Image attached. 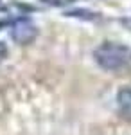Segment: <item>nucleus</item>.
Listing matches in <instances>:
<instances>
[{"label": "nucleus", "mask_w": 131, "mask_h": 135, "mask_svg": "<svg viewBox=\"0 0 131 135\" xmlns=\"http://www.w3.org/2000/svg\"><path fill=\"white\" fill-rule=\"evenodd\" d=\"M43 4H49V6H54V7H65V6H68L72 2H75V0H41Z\"/></svg>", "instance_id": "nucleus-4"}, {"label": "nucleus", "mask_w": 131, "mask_h": 135, "mask_svg": "<svg viewBox=\"0 0 131 135\" xmlns=\"http://www.w3.org/2000/svg\"><path fill=\"white\" fill-rule=\"evenodd\" d=\"M93 60L104 70L119 72L131 65V49L122 43L104 42L93 51Z\"/></svg>", "instance_id": "nucleus-1"}, {"label": "nucleus", "mask_w": 131, "mask_h": 135, "mask_svg": "<svg viewBox=\"0 0 131 135\" xmlns=\"http://www.w3.org/2000/svg\"><path fill=\"white\" fill-rule=\"evenodd\" d=\"M117 104L122 117L126 121H131V88H122L117 94Z\"/></svg>", "instance_id": "nucleus-3"}, {"label": "nucleus", "mask_w": 131, "mask_h": 135, "mask_svg": "<svg viewBox=\"0 0 131 135\" xmlns=\"http://www.w3.org/2000/svg\"><path fill=\"white\" fill-rule=\"evenodd\" d=\"M36 36H38V29L29 20L16 22L13 25V29H11V38L16 43H20V45H29V43H32L36 40Z\"/></svg>", "instance_id": "nucleus-2"}, {"label": "nucleus", "mask_w": 131, "mask_h": 135, "mask_svg": "<svg viewBox=\"0 0 131 135\" xmlns=\"http://www.w3.org/2000/svg\"><path fill=\"white\" fill-rule=\"evenodd\" d=\"M7 54H9V51H7V45L4 42H0V61H4L6 58H7Z\"/></svg>", "instance_id": "nucleus-5"}]
</instances>
